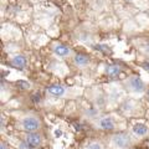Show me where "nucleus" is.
I'll list each match as a JSON object with an SVG mask.
<instances>
[{"mask_svg": "<svg viewBox=\"0 0 149 149\" xmlns=\"http://www.w3.org/2000/svg\"><path fill=\"white\" fill-rule=\"evenodd\" d=\"M41 125H42V122L36 113H26L19 119V127L27 133L39 132Z\"/></svg>", "mask_w": 149, "mask_h": 149, "instance_id": "obj_1", "label": "nucleus"}, {"mask_svg": "<svg viewBox=\"0 0 149 149\" xmlns=\"http://www.w3.org/2000/svg\"><path fill=\"white\" fill-rule=\"evenodd\" d=\"M109 146L113 149H130L132 138L127 133H116L109 138Z\"/></svg>", "mask_w": 149, "mask_h": 149, "instance_id": "obj_2", "label": "nucleus"}, {"mask_svg": "<svg viewBox=\"0 0 149 149\" xmlns=\"http://www.w3.org/2000/svg\"><path fill=\"white\" fill-rule=\"evenodd\" d=\"M124 87H125V90L130 93H143L147 88L146 82L139 76H134V74L133 76H129L127 80L124 81Z\"/></svg>", "mask_w": 149, "mask_h": 149, "instance_id": "obj_3", "label": "nucleus"}, {"mask_svg": "<svg viewBox=\"0 0 149 149\" xmlns=\"http://www.w3.org/2000/svg\"><path fill=\"white\" fill-rule=\"evenodd\" d=\"M95 127L101 130H113L116 128V122L112 117L104 116V117H100L95 122Z\"/></svg>", "mask_w": 149, "mask_h": 149, "instance_id": "obj_4", "label": "nucleus"}, {"mask_svg": "<svg viewBox=\"0 0 149 149\" xmlns=\"http://www.w3.org/2000/svg\"><path fill=\"white\" fill-rule=\"evenodd\" d=\"M25 142L31 149H35L42 146L44 138L39 132H32V133H27L25 136Z\"/></svg>", "mask_w": 149, "mask_h": 149, "instance_id": "obj_5", "label": "nucleus"}, {"mask_svg": "<svg viewBox=\"0 0 149 149\" xmlns=\"http://www.w3.org/2000/svg\"><path fill=\"white\" fill-rule=\"evenodd\" d=\"M52 51L56 56H58V57H70V56L72 55V49L70 47V46L65 45V44H60V42H56L52 45Z\"/></svg>", "mask_w": 149, "mask_h": 149, "instance_id": "obj_6", "label": "nucleus"}, {"mask_svg": "<svg viewBox=\"0 0 149 149\" xmlns=\"http://www.w3.org/2000/svg\"><path fill=\"white\" fill-rule=\"evenodd\" d=\"M132 134L136 136L137 138H144L149 134V127L144 123H136L132 127Z\"/></svg>", "mask_w": 149, "mask_h": 149, "instance_id": "obj_7", "label": "nucleus"}, {"mask_svg": "<svg viewBox=\"0 0 149 149\" xmlns=\"http://www.w3.org/2000/svg\"><path fill=\"white\" fill-rule=\"evenodd\" d=\"M47 93L52 97L60 98V97H65L67 95V88L61 85H50L47 87Z\"/></svg>", "mask_w": 149, "mask_h": 149, "instance_id": "obj_8", "label": "nucleus"}, {"mask_svg": "<svg viewBox=\"0 0 149 149\" xmlns=\"http://www.w3.org/2000/svg\"><path fill=\"white\" fill-rule=\"evenodd\" d=\"M10 63L13 67L19 68V70H24L27 67V57L24 55H15L10 58Z\"/></svg>", "mask_w": 149, "mask_h": 149, "instance_id": "obj_9", "label": "nucleus"}, {"mask_svg": "<svg viewBox=\"0 0 149 149\" xmlns=\"http://www.w3.org/2000/svg\"><path fill=\"white\" fill-rule=\"evenodd\" d=\"M120 71H122V68H120V66L117 63H107L104 66V73L111 78L117 77L120 73Z\"/></svg>", "mask_w": 149, "mask_h": 149, "instance_id": "obj_10", "label": "nucleus"}, {"mask_svg": "<svg viewBox=\"0 0 149 149\" xmlns=\"http://www.w3.org/2000/svg\"><path fill=\"white\" fill-rule=\"evenodd\" d=\"M90 61L91 60H90V57H88V55H86V54H76L74 57H73L74 65L80 68L88 66V65H90Z\"/></svg>", "mask_w": 149, "mask_h": 149, "instance_id": "obj_11", "label": "nucleus"}, {"mask_svg": "<svg viewBox=\"0 0 149 149\" xmlns=\"http://www.w3.org/2000/svg\"><path fill=\"white\" fill-rule=\"evenodd\" d=\"M85 117L88 119H93L96 117H98V109L95 108V107H90L85 111Z\"/></svg>", "mask_w": 149, "mask_h": 149, "instance_id": "obj_12", "label": "nucleus"}, {"mask_svg": "<svg viewBox=\"0 0 149 149\" xmlns=\"http://www.w3.org/2000/svg\"><path fill=\"white\" fill-rule=\"evenodd\" d=\"M83 149H106L104 146L102 144L101 142H97V141H93V142H90L87 143L85 147H83Z\"/></svg>", "mask_w": 149, "mask_h": 149, "instance_id": "obj_13", "label": "nucleus"}, {"mask_svg": "<svg viewBox=\"0 0 149 149\" xmlns=\"http://www.w3.org/2000/svg\"><path fill=\"white\" fill-rule=\"evenodd\" d=\"M17 87L21 88V90H29V88L31 87V85L27 81H17Z\"/></svg>", "mask_w": 149, "mask_h": 149, "instance_id": "obj_14", "label": "nucleus"}, {"mask_svg": "<svg viewBox=\"0 0 149 149\" xmlns=\"http://www.w3.org/2000/svg\"><path fill=\"white\" fill-rule=\"evenodd\" d=\"M141 67L144 70V71H146L148 74H149V62L148 61H144V62H142L141 63Z\"/></svg>", "mask_w": 149, "mask_h": 149, "instance_id": "obj_15", "label": "nucleus"}, {"mask_svg": "<svg viewBox=\"0 0 149 149\" xmlns=\"http://www.w3.org/2000/svg\"><path fill=\"white\" fill-rule=\"evenodd\" d=\"M0 149H10V148H9V146H8L6 143L1 142V144H0Z\"/></svg>", "mask_w": 149, "mask_h": 149, "instance_id": "obj_16", "label": "nucleus"}, {"mask_svg": "<svg viewBox=\"0 0 149 149\" xmlns=\"http://www.w3.org/2000/svg\"><path fill=\"white\" fill-rule=\"evenodd\" d=\"M55 134H56V137H61V130H56V132H55Z\"/></svg>", "mask_w": 149, "mask_h": 149, "instance_id": "obj_17", "label": "nucleus"}, {"mask_svg": "<svg viewBox=\"0 0 149 149\" xmlns=\"http://www.w3.org/2000/svg\"><path fill=\"white\" fill-rule=\"evenodd\" d=\"M146 51H147V52H149V45H147V47H146Z\"/></svg>", "mask_w": 149, "mask_h": 149, "instance_id": "obj_18", "label": "nucleus"}, {"mask_svg": "<svg viewBox=\"0 0 149 149\" xmlns=\"http://www.w3.org/2000/svg\"><path fill=\"white\" fill-rule=\"evenodd\" d=\"M147 98H148V100H149V91H148V92H147Z\"/></svg>", "mask_w": 149, "mask_h": 149, "instance_id": "obj_19", "label": "nucleus"}]
</instances>
